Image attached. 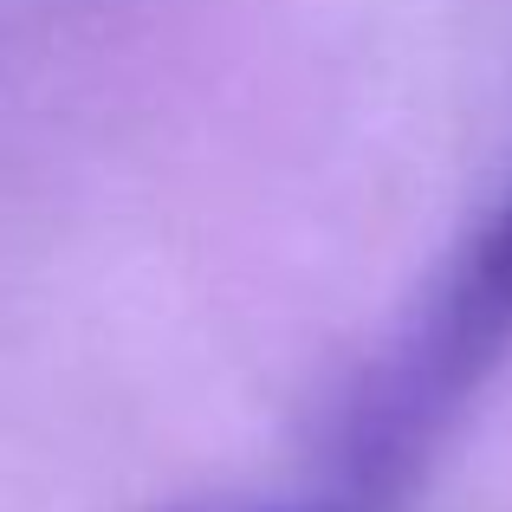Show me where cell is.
I'll return each instance as SVG.
<instances>
[{
	"instance_id": "cell-1",
	"label": "cell",
	"mask_w": 512,
	"mask_h": 512,
	"mask_svg": "<svg viewBox=\"0 0 512 512\" xmlns=\"http://www.w3.org/2000/svg\"><path fill=\"white\" fill-rule=\"evenodd\" d=\"M512 357V188L467 227L402 331L370 357L338 422L357 493H396Z\"/></svg>"
}]
</instances>
